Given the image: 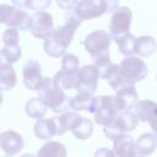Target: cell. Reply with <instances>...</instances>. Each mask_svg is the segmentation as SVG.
Instances as JSON below:
<instances>
[{"label":"cell","instance_id":"1","mask_svg":"<svg viewBox=\"0 0 157 157\" xmlns=\"http://www.w3.org/2000/svg\"><path fill=\"white\" fill-rule=\"evenodd\" d=\"M37 92L39 94L38 97L55 113H64L70 108V98H67L64 90L54 85L53 78L44 77Z\"/></svg>","mask_w":157,"mask_h":157},{"label":"cell","instance_id":"2","mask_svg":"<svg viewBox=\"0 0 157 157\" xmlns=\"http://www.w3.org/2000/svg\"><path fill=\"white\" fill-rule=\"evenodd\" d=\"M139 121H140V119L134 113V110L119 112L117 114V117L107 126H104V130H103L104 136L107 139L114 141L118 136L126 134L129 131H132L137 126Z\"/></svg>","mask_w":157,"mask_h":157},{"label":"cell","instance_id":"3","mask_svg":"<svg viewBox=\"0 0 157 157\" xmlns=\"http://www.w3.org/2000/svg\"><path fill=\"white\" fill-rule=\"evenodd\" d=\"M119 107L115 96H98L94 99L91 113L94 115V121L98 125L107 126L119 113Z\"/></svg>","mask_w":157,"mask_h":157},{"label":"cell","instance_id":"4","mask_svg":"<svg viewBox=\"0 0 157 157\" xmlns=\"http://www.w3.org/2000/svg\"><path fill=\"white\" fill-rule=\"evenodd\" d=\"M0 21L2 25L17 31H28L32 27V16L21 9L2 4L0 6Z\"/></svg>","mask_w":157,"mask_h":157},{"label":"cell","instance_id":"5","mask_svg":"<svg viewBox=\"0 0 157 157\" xmlns=\"http://www.w3.org/2000/svg\"><path fill=\"white\" fill-rule=\"evenodd\" d=\"M119 65L130 85H135L136 82L142 81L148 74L147 65L142 59H140V56H125V59H123Z\"/></svg>","mask_w":157,"mask_h":157},{"label":"cell","instance_id":"6","mask_svg":"<svg viewBox=\"0 0 157 157\" xmlns=\"http://www.w3.org/2000/svg\"><path fill=\"white\" fill-rule=\"evenodd\" d=\"M80 25H81V20L77 16H75L74 13H70L69 17L66 18L65 23L61 25L60 27L55 28V31L50 38L58 47L66 50V48L71 44L74 34H75L76 29L80 27Z\"/></svg>","mask_w":157,"mask_h":157},{"label":"cell","instance_id":"7","mask_svg":"<svg viewBox=\"0 0 157 157\" xmlns=\"http://www.w3.org/2000/svg\"><path fill=\"white\" fill-rule=\"evenodd\" d=\"M112 39H113V37L110 33L102 31V29H97V31H93L92 33H90L85 38L83 45H85V49L90 53L91 58H93L97 55L109 53V47H110Z\"/></svg>","mask_w":157,"mask_h":157},{"label":"cell","instance_id":"8","mask_svg":"<svg viewBox=\"0 0 157 157\" xmlns=\"http://www.w3.org/2000/svg\"><path fill=\"white\" fill-rule=\"evenodd\" d=\"M132 21V12L126 6H120L115 12H113L109 22V33L113 40H117L121 36L129 33L130 25Z\"/></svg>","mask_w":157,"mask_h":157},{"label":"cell","instance_id":"9","mask_svg":"<svg viewBox=\"0 0 157 157\" xmlns=\"http://www.w3.org/2000/svg\"><path fill=\"white\" fill-rule=\"evenodd\" d=\"M54 21L49 12L38 11L32 15V27L31 33L38 39H48L54 33Z\"/></svg>","mask_w":157,"mask_h":157},{"label":"cell","instance_id":"10","mask_svg":"<svg viewBox=\"0 0 157 157\" xmlns=\"http://www.w3.org/2000/svg\"><path fill=\"white\" fill-rule=\"evenodd\" d=\"M72 13L82 20H93L103 13H107L105 1L104 0H78L75 7L72 9Z\"/></svg>","mask_w":157,"mask_h":157},{"label":"cell","instance_id":"11","mask_svg":"<svg viewBox=\"0 0 157 157\" xmlns=\"http://www.w3.org/2000/svg\"><path fill=\"white\" fill-rule=\"evenodd\" d=\"M77 76H78L77 92H87L93 94L98 86V78L101 77L99 69L94 64L85 65L80 67Z\"/></svg>","mask_w":157,"mask_h":157},{"label":"cell","instance_id":"12","mask_svg":"<svg viewBox=\"0 0 157 157\" xmlns=\"http://www.w3.org/2000/svg\"><path fill=\"white\" fill-rule=\"evenodd\" d=\"M22 75H23L25 86L31 91H38V88L44 78L42 76V67H40L39 61L28 60L23 66Z\"/></svg>","mask_w":157,"mask_h":157},{"label":"cell","instance_id":"13","mask_svg":"<svg viewBox=\"0 0 157 157\" xmlns=\"http://www.w3.org/2000/svg\"><path fill=\"white\" fill-rule=\"evenodd\" d=\"M115 99L119 107V110H132L134 107L137 104L139 94L135 90V85H125L117 90L115 92Z\"/></svg>","mask_w":157,"mask_h":157},{"label":"cell","instance_id":"14","mask_svg":"<svg viewBox=\"0 0 157 157\" xmlns=\"http://www.w3.org/2000/svg\"><path fill=\"white\" fill-rule=\"evenodd\" d=\"M0 147L6 155L13 156L22 151L23 139L18 132L13 130H6L0 134Z\"/></svg>","mask_w":157,"mask_h":157},{"label":"cell","instance_id":"15","mask_svg":"<svg viewBox=\"0 0 157 157\" xmlns=\"http://www.w3.org/2000/svg\"><path fill=\"white\" fill-rule=\"evenodd\" d=\"M134 113L137 115L140 121H146L150 126L157 123V103L150 99H140L134 107Z\"/></svg>","mask_w":157,"mask_h":157},{"label":"cell","instance_id":"16","mask_svg":"<svg viewBox=\"0 0 157 157\" xmlns=\"http://www.w3.org/2000/svg\"><path fill=\"white\" fill-rule=\"evenodd\" d=\"M101 77L107 80L109 86L113 88V90H119L120 87L125 86V85H130L128 82V80L125 78L123 71H121V67L120 65L118 64H110L108 67H105L102 72H101Z\"/></svg>","mask_w":157,"mask_h":157},{"label":"cell","instance_id":"17","mask_svg":"<svg viewBox=\"0 0 157 157\" xmlns=\"http://www.w3.org/2000/svg\"><path fill=\"white\" fill-rule=\"evenodd\" d=\"M83 117L78 113L71 110V112H64L59 114L58 117H54V121L56 125V135H63L67 130H72L82 119Z\"/></svg>","mask_w":157,"mask_h":157},{"label":"cell","instance_id":"18","mask_svg":"<svg viewBox=\"0 0 157 157\" xmlns=\"http://www.w3.org/2000/svg\"><path fill=\"white\" fill-rule=\"evenodd\" d=\"M113 151L115 157H135L137 155L135 151V141L128 134H123L113 141Z\"/></svg>","mask_w":157,"mask_h":157},{"label":"cell","instance_id":"19","mask_svg":"<svg viewBox=\"0 0 157 157\" xmlns=\"http://www.w3.org/2000/svg\"><path fill=\"white\" fill-rule=\"evenodd\" d=\"M34 135L36 137L40 139V140H47L49 141L53 136L56 135V125L54 121V118L52 119H38L37 123L34 124L33 128Z\"/></svg>","mask_w":157,"mask_h":157},{"label":"cell","instance_id":"20","mask_svg":"<svg viewBox=\"0 0 157 157\" xmlns=\"http://www.w3.org/2000/svg\"><path fill=\"white\" fill-rule=\"evenodd\" d=\"M94 99L96 97L92 93H87V92H77V94H75L74 97L70 98V109H72L74 112H90L93 108L94 104Z\"/></svg>","mask_w":157,"mask_h":157},{"label":"cell","instance_id":"21","mask_svg":"<svg viewBox=\"0 0 157 157\" xmlns=\"http://www.w3.org/2000/svg\"><path fill=\"white\" fill-rule=\"evenodd\" d=\"M157 147V137L155 134H142L135 141V151L139 156H148L155 152Z\"/></svg>","mask_w":157,"mask_h":157},{"label":"cell","instance_id":"22","mask_svg":"<svg viewBox=\"0 0 157 157\" xmlns=\"http://www.w3.org/2000/svg\"><path fill=\"white\" fill-rule=\"evenodd\" d=\"M157 50V42L151 36H141L135 42V54L140 58H147Z\"/></svg>","mask_w":157,"mask_h":157},{"label":"cell","instance_id":"23","mask_svg":"<svg viewBox=\"0 0 157 157\" xmlns=\"http://www.w3.org/2000/svg\"><path fill=\"white\" fill-rule=\"evenodd\" d=\"M53 82L55 86L60 87L61 90H77L78 76H77V72L72 74V72L60 70L54 75Z\"/></svg>","mask_w":157,"mask_h":157},{"label":"cell","instance_id":"24","mask_svg":"<svg viewBox=\"0 0 157 157\" xmlns=\"http://www.w3.org/2000/svg\"><path fill=\"white\" fill-rule=\"evenodd\" d=\"M17 82L16 72L12 67V64L2 61L0 64V87L2 91H10L15 87Z\"/></svg>","mask_w":157,"mask_h":157},{"label":"cell","instance_id":"25","mask_svg":"<svg viewBox=\"0 0 157 157\" xmlns=\"http://www.w3.org/2000/svg\"><path fill=\"white\" fill-rule=\"evenodd\" d=\"M37 157H66L67 150L65 145L58 141H48L45 142L37 152Z\"/></svg>","mask_w":157,"mask_h":157},{"label":"cell","instance_id":"26","mask_svg":"<svg viewBox=\"0 0 157 157\" xmlns=\"http://www.w3.org/2000/svg\"><path fill=\"white\" fill-rule=\"evenodd\" d=\"M48 105L40 97H32L27 101L25 112L32 119H42L47 113Z\"/></svg>","mask_w":157,"mask_h":157},{"label":"cell","instance_id":"27","mask_svg":"<svg viewBox=\"0 0 157 157\" xmlns=\"http://www.w3.org/2000/svg\"><path fill=\"white\" fill-rule=\"evenodd\" d=\"M118 47H119V50L123 55L125 56H130V55H134L135 54V42H136V37L134 34H131L130 32L121 36L120 38H118L117 40H114Z\"/></svg>","mask_w":157,"mask_h":157},{"label":"cell","instance_id":"28","mask_svg":"<svg viewBox=\"0 0 157 157\" xmlns=\"http://www.w3.org/2000/svg\"><path fill=\"white\" fill-rule=\"evenodd\" d=\"M72 135L78 140H87L92 136L93 132V123L88 118H82L81 121L71 130Z\"/></svg>","mask_w":157,"mask_h":157},{"label":"cell","instance_id":"29","mask_svg":"<svg viewBox=\"0 0 157 157\" xmlns=\"http://www.w3.org/2000/svg\"><path fill=\"white\" fill-rule=\"evenodd\" d=\"M0 54H1V58L5 63L13 64L21 58L22 49L18 44H16V45H4Z\"/></svg>","mask_w":157,"mask_h":157},{"label":"cell","instance_id":"30","mask_svg":"<svg viewBox=\"0 0 157 157\" xmlns=\"http://www.w3.org/2000/svg\"><path fill=\"white\" fill-rule=\"evenodd\" d=\"M61 70L76 74L80 70V59L75 54H65L61 59Z\"/></svg>","mask_w":157,"mask_h":157},{"label":"cell","instance_id":"31","mask_svg":"<svg viewBox=\"0 0 157 157\" xmlns=\"http://www.w3.org/2000/svg\"><path fill=\"white\" fill-rule=\"evenodd\" d=\"M52 4V0H25V9L33 10L34 12L44 11Z\"/></svg>","mask_w":157,"mask_h":157},{"label":"cell","instance_id":"32","mask_svg":"<svg viewBox=\"0 0 157 157\" xmlns=\"http://www.w3.org/2000/svg\"><path fill=\"white\" fill-rule=\"evenodd\" d=\"M4 45H16L18 44V31L15 28H7L2 32Z\"/></svg>","mask_w":157,"mask_h":157},{"label":"cell","instance_id":"33","mask_svg":"<svg viewBox=\"0 0 157 157\" xmlns=\"http://www.w3.org/2000/svg\"><path fill=\"white\" fill-rule=\"evenodd\" d=\"M56 4L64 10H71L77 4V0H56Z\"/></svg>","mask_w":157,"mask_h":157},{"label":"cell","instance_id":"34","mask_svg":"<svg viewBox=\"0 0 157 157\" xmlns=\"http://www.w3.org/2000/svg\"><path fill=\"white\" fill-rule=\"evenodd\" d=\"M94 157H115V153L113 150H109L107 147H101L94 152Z\"/></svg>","mask_w":157,"mask_h":157},{"label":"cell","instance_id":"35","mask_svg":"<svg viewBox=\"0 0 157 157\" xmlns=\"http://www.w3.org/2000/svg\"><path fill=\"white\" fill-rule=\"evenodd\" d=\"M105 1V9L107 13L108 12H115L120 6H119V0H104Z\"/></svg>","mask_w":157,"mask_h":157},{"label":"cell","instance_id":"36","mask_svg":"<svg viewBox=\"0 0 157 157\" xmlns=\"http://www.w3.org/2000/svg\"><path fill=\"white\" fill-rule=\"evenodd\" d=\"M11 2L17 9H21V10L25 9V0H11Z\"/></svg>","mask_w":157,"mask_h":157},{"label":"cell","instance_id":"37","mask_svg":"<svg viewBox=\"0 0 157 157\" xmlns=\"http://www.w3.org/2000/svg\"><path fill=\"white\" fill-rule=\"evenodd\" d=\"M151 128H152V130H153V134H155V136L157 137V123H156L155 125H152Z\"/></svg>","mask_w":157,"mask_h":157},{"label":"cell","instance_id":"38","mask_svg":"<svg viewBox=\"0 0 157 157\" xmlns=\"http://www.w3.org/2000/svg\"><path fill=\"white\" fill-rule=\"evenodd\" d=\"M20 157H37V156H34V155H31V153H23V155H21Z\"/></svg>","mask_w":157,"mask_h":157},{"label":"cell","instance_id":"39","mask_svg":"<svg viewBox=\"0 0 157 157\" xmlns=\"http://www.w3.org/2000/svg\"><path fill=\"white\" fill-rule=\"evenodd\" d=\"M135 157H145V156H139V155H136Z\"/></svg>","mask_w":157,"mask_h":157},{"label":"cell","instance_id":"40","mask_svg":"<svg viewBox=\"0 0 157 157\" xmlns=\"http://www.w3.org/2000/svg\"><path fill=\"white\" fill-rule=\"evenodd\" d=\"M5 157H11V156H9V155H7V156H5Z\"/></svg>","mask_w":157,"mask_h":157}]
</instances>
